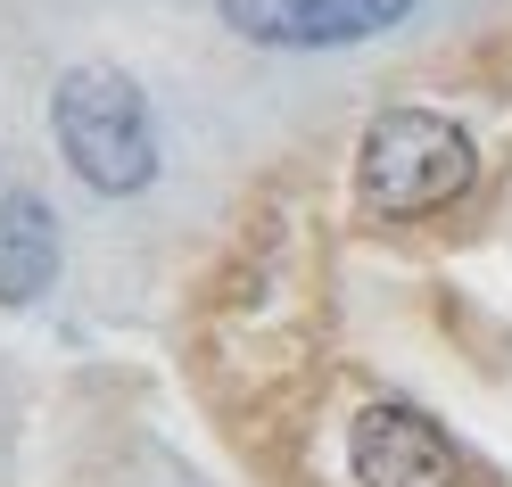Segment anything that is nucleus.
I'll return each instance as SVG.
<instances>
[{"instance_id":"nucleus-1","label":"nucleus","mask_w":512,"mask_h":487,"mask_svg":"<svg viewBox=\"0 0 512 487\" xmlns=\"http://www.w3.org/2000/svg\"><path fill=\"white\" fill-rule=\"evenodd\" d=\"M50 141L100 199H141L157 182V116L124 67H67L50 91Z\"/></svg>"},{"instance_id":"nucleus-2","label":"nucleus","mask_w":512,"mask_h":487,"mask_svg":"<svg viewBox=\"0 0 512 487\" xmlns=\"http://www.w3.org/2000/svg\"><path fill=\"white\" fill-rule=\"evenodd\" d=\"M479 182V141L438 108H389L356 141V199L380 223H422Z\"/></svg>"},{"instance_id":"nucleus-3","label":"nucleus","mask_w":512,"mask_h":487,"mask_svg":"<svg viewBox=\"0 0 512 487\" xmlns=\"http://www.w3.org/2000/svg\"><path fill=\"white\" fill-rule=\"evenodd\" d=\"M347 471H356V487H455L463 454L422 405L380 397V405L356 413V430H347Z\"/></svg>"},{"instance_id":"nucleus-4","label":"nucleus","mask_w":512,"mask_h":487,"mask_svg":"<svg viewBox=\"0 0 512 487\" xmlns=\"http://www.w3.org/2000/svg\"><path fill=\"white\" fill-rule=\"evenodd\" d=\"M422 0H215V17L256 50H347L405 25Z\"/></svg>"},{"instance_id":"nucleus-5","label":"nucleus","mask_w":512,"mask_h":487,"mask_svg":"<svg viewBox=\"0 0 512 487\" xmlns=\"http://www.w3.org/2000/svg\"><path fill=\"white\" fill-rule=\"evenodd\" d=\"M58 281V215L25 182H0V306H34Z\"/></svg>"}]
</instances>
